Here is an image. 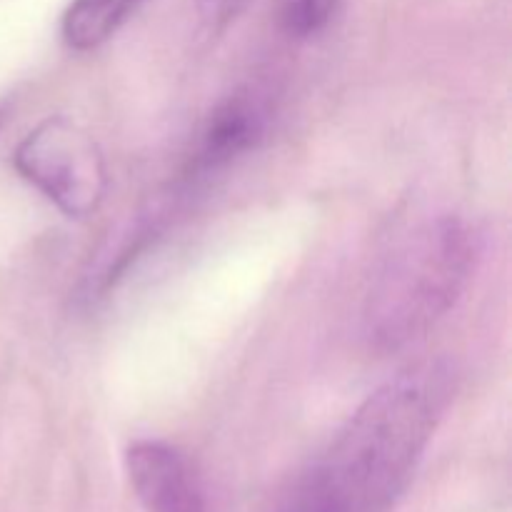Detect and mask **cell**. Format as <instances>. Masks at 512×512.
I'll return each mask as SVG.
<instances>
[{
	"label": "cell",
	"instance_id": "1",
	"mask_svg": "<svg viewBox=\"0 0 512 512\" xmlns=\"http://www.w3.org/2000/svg\"><path fill=\"white\" fill-rule=\"evenodd\" d=\"M453 395L440 360L380 385L310 468L280 512H393Z\"/></svg>",
	"mask_w": 512,
	"mask_h": 512
},
{
	"label": "cell",
	"instance_id": "2",
	"mask_svg": "<svg viewBox=\"0 0 512 512\" xmlns=\"http://www.w3.org/2000/svg\"><path fill=\"white\" fill-rule=\"evenodd\" d=\"M475 235L453 215L418 223L390 248L365 300V333L378 350L423 338L458 303L473 273Z\"/></svg>",
	"mask_w": 512,
	"mask_h": 512
},
{
	"label": "cell",
	"instance_id": "3",
	"mask_svg": "<svg viewBox=\"0 0 512 512\" xmlns=\"http://www.w3.org/2000/svg\"><path fill=\"white\" fill-rule=\"evenodd\" d=\"M13 165L68 218L93 215L108 188L98 143L68 115H50L35 125L15 148Z\"/></svg>",
	"mask_w": 512,
	"mask_h": 512
},
{
	"label": "cell",
	"instance_id": "4",
	"mask_svg": "<svg viewBox=\"0 0 512 512\" xmlns=\"http://www.w3.org/2000/svg\"><path fill=\"white\" fill-rule=\"evenodd\" d=\"M125 470L148 512H208L188 458L173 445L138 440L125 453Z\"/></svg>",
	"mask_w": 512,
	"mask_h": 512
},
{
	"label": "cell",
	"instance_id": "5",
	"mask_svg": "<svg viewBox=\"0 0 512 512\" xmlns=\"http://www.w3.org/2000/svg\"><path fill=\"white\" fill-rule=\"evenodd\" d=\"M260 128H263V118H260L255 103H250L243 95H235L210 115L203 143H200L198 165L200 168H218V165L228 163L230 158L248 150L258 140Z\"/></svg>",
	"mask_w": 512,
	"mask_h": 512
},
{
	"label": "cell",
	"instance_id": "6",
	"mask_svg": "<svg viewBox=\"0 0 512 512\" xmlns=\"http://www.w3.org/2000/svg\"><path fill=\"white\" fill-rule=\"evenodd\" d=\"M143 0H73L63 15V40L73 50L103 45Z\"/></svg>",
	"mask_w": 512,
	"mask_h": 512
},
{
	"label": "cell",
	"instance_id": "7",
	"mask_svg": "<svg viewBox=\"0 0 512 512\" xmlns=\"http://www.w3.org/2000/svg\"><path fill=\"white\" fill-rule=\"evenodd\" d=\"M340 0H280V25L293 38L320 33L338 10Z\"/></svg>",
	"mask_w": 512,
	"mask_h": 512
}]
</instances>
